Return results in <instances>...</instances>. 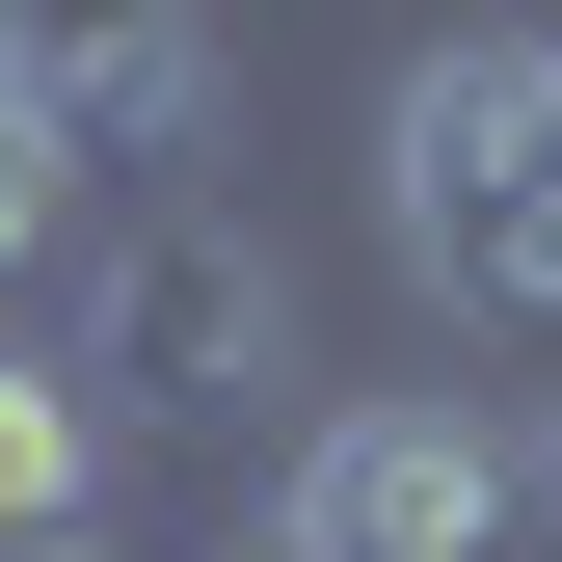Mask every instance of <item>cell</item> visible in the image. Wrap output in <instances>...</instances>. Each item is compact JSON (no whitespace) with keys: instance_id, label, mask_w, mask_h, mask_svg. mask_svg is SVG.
<instances>
[{"instance_id":"6","label":"cell","mask_w":562,"mask_h":562,"mask_svg":"<svg viewBox=\"0 0 562 562\" xmlns=\"http://www.w3.org/2000/svg\"><path fill=\"white\" fill-rule=\"evenodd\" d=\"M81 241H108V188L54 161V108L0 81V348H54V295H81Z\"/></svg>"},{"instance_id":"2","label":"cell","mask_w":562,"mask_h":562,"mask_svg":"<svg viewBox=\"0 0 562 562\" xmlns=\"http://www.w3.org/2000/svg\"><path fill=\"white\" fill-rule=\"evenodd\" d=\"M54 375H81L108 429H241V375H268V241L215 215V188H188V215H134V241H81Z\"/></svg>"},{"instance_id":"5","label":"cell","mask_w":562,"mask_h":562,"mask_svg":"<svg viewBox=\"0 0 562 562\" xmlns=\"http://www.w3.org/2000/svg\"><path fill=\"white\" fill-rule=\"evenodd\" d=\"M54 536H108V402L54 348H0V562H54Z\"/></svg>"},{"instance_id":"4","label":"cell","mask_w":562,"mask_h":562,"mask_svg":"<svg viewBox=\"0 0 562 562\" xmlns=\"http://www.w3.org/2000/svg\"><path fill=\"white\" fill-rule=\"evenodd\" d=\"M0 81L54 108L81 188H161V215H188V134L241 108V54H215V27H0Z\"/></svg>"},{"instance_id":"3","label":"cell","mask_w":562,"mask_h":562,"mask_svg":"<svg viewBox=\"0 0 562 562\" xmlns=\"http://www.w3.org/2000/svg\"><path fill=\"white\" fill-rule=\"evenodd\" d=\"M268 562H509V402L375 375L268 456Z\"/></svg>"},{"instance_id":"8","label":"cell","mask_w":562,"mask_h":562,"mask_svg":"<svg viewBox=\"0 0 562 562\" xmlns=\"http://www.w3.org/2000/svg\"><path fill=\"white\" fill-rule=\"evenodd\" d=\"M54 562H134V536H54Z\"/></svg>"},{"instance_id":"7","label":"cell","mask_w":562,"mask_h":562,"mask_svg":"<svg viewBox=\"0 0 562 562\" xmlns=\"http://www.w3.org/2000/svg\"><path fill=\"white\" fill-rule=\"evenodd\" d=\"M509 536L562 562V402H536V429H509Z\"/></svg>"},{"instance_id":"1","label":"cell","mask_w":562,"mask_h":562,"mask_svg":"<svg viewBox=\"0 0 562 562\" xmlns=\"http://www.w3.org/2000/svg\"><path fill=\"white\" fill-rule=\"evenodd\" d=\"M375 215L456 322H562V27H482L375 108Z\"/></svg>"}]
</instances>
